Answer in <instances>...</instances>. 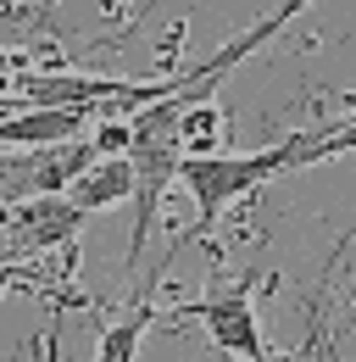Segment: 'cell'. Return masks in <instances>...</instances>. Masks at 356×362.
<instances>
[{
    "mask_svg": "<svg viewBox=\"0 0 356 362\" xmlns=\"http://www.w3.org/2000/svg\"><path fill=\"white\" fill-rule=\"evenodd\" d=\"M295 134L273 139L267 151H218V156H184L178 162V184L195 195V240H206L228 206H239L245 195H256L267 179L295 173Z\"/></svg>",
    "mask_w": 356,
    "mask_h": 362,
    "instance_id": "obj_1",
    "label": "cell"
},
{
    "mask_svg": "<svg viewBox=\"0 0 356 362\" xmlns=\"http://www.w3.org/2000/svg\"><path fill=\"white\" fill-rule=\"evenodd\" d=\"M267 284V273H239V279H212L206 296L184 301L173 317H195L206 329V340L222 357H245V362H267V340H262V317H256V290Z\"/></svg>",
    "mask_w": 356,
    "mask_h": 362,
    "instance_id": "obj_2",
    "label": "cell"
},
{
    "mask_svg": "<svg viewBox=\"0 0 356 362\" xmlns=\"http://www.w3.org/2000/svg\"><path fill=\"white\" fill-rule=\"evenodd\" d=\"M100 162L95 139H61L40 151H0V206L34 201V195H67Z\"/></svg>",
    "mask_w": 356,
    "mask_h": 362,
    "instance_id": "obj_3",
    "label": "cell"
},
{
    "mask_svg": "<svg viewBox=\"0 0 356 362\" xmlns=\"http://www.w3.org/2000/svg\"><path fill=\"white\" fill-rule=\"evenodd\" d=\"M89 218L67 201V195H34V201H17V206H0V228L11 234V257H44L56 245H73L78 228Z\"/></svg>",
    "mask_w": 356,
    "mask_h": 362,
    "instance_id": "obj_4",
    "label": "cell"
},
{
    "mask_svg": "<svg viewBox=\"0 0 356 362\" xmlns=\"http://www.w3.org/2000/svg\"><path fill=\"white\" fill-rule=\"evenodd\" d=\"M307 6H317V0H284L278 11H267L262 23H251V28L239 34V40H228V45H222L218 56H206V62H195V73H201L206 84H222V78H228V73H234V67H239L245 56H256V50H262L267 40H273V34H278V28L290 23V17H301Z\"/></svg>",
    "mask_w": 356,
    "mask_h": 362,
    "instance_id": "obj_5",
    "label": "cell"
},
{
    "mask_svg": "<svg viewBox=\"0 0 356 362\" xmlns=\"http://www.w3.org/2000/svg\"><path fill=\"white\" fill-rule=\"evenodd\" d=\"M67 201H73L84 218L106 212V206H117V201H134V168H129V156H100L84 179L67 189Z\"/></svg>",
    "mask_w": 356,
    "mask_h": 362,
    "instance_id": "obj_6",
    "label": "cell"
},
{
    "mask_svg": "<svg viewBox=\"0 0 356 362\" xmlns=\"http://www.w3.org/2000/svg\"><path fill=\"white\" fill-rule=\"evenodd\" d=\"M150 323H156L150 296H139L134 307H123L117 317H106V323H100V340H95V362H139V346H145Z\"/></svg>",
    "mask_w": 356,
    "mask_h": 362,
    "instance_id": "obj_7",
    "label": "cell"
},
{
    "mask_svg": "<svg viewBox=\"0 0 356 362\" xmlns=\"http://www.w3.org/2000/svg\"><path fill=\"white\" fill-rule=\"evenodd\" d=\"M178 139H184V156H218V139H222L218 100H184L178 106Z\"/></svg>",
    "mask_w": 356,
    "mask_h": 362,
    "instance_id": "obj_8",
    "label": "cell"
},
{
    "mask_svg": "<svg viewBox=\"0 0 356 362\" xmlns=\"http://www.w3.org/2000/svg\"><path fill=\"white\" fill-rule=\"evenodd\" d=\"M356 151V117L345 123H328V129H312V134H295V162L312 168V162H334V156H351Z\"/></svg>",
    "mask_w": 356,
    "mask_h": 362,
    "instance_id": "obj_9",
    "label": "cell"
},
{
    "mask_svg": "<svg viewBox=\"0 0 356 362\" xmlns=\"http://www.w3.org/2000/svg\"><path fill=\"white\" fill-rule=\"evenodd\" d=\"M307 362H340L334 334H328V313H323V290H312L307 301Z\"/></svg>",
    "mask_w": 356,
    "mask_h": 362,
    "instance_id": "obj_10",
    "label": "cell"
},
{
    "mask_svg": "<svg viewBox=\"0 0 356 362\" xmlns=\"http://www.w3.org/2000/svg\"><path fill=\"white\" fill-rule=\"evenodd\" d=\"M28 6H34L40 23H56V6H61V0H28Z\"/></svg>",
    "mask_w": 356,
    "mask_h": 362,
    "instance_id": "obj_11",
    "label": "cell"
},
{
    "mask_svg": "<svg viewBox=\"0 0 356 362\" xmlns=\"http://www.w3.org/2000/svg\"><path fill=\"white\" fill-rule=\"evenodd\" d=\"M267 362H301V357H290V351H267Z\"/></svg>",
    "mask_w": 356,
    "mask_h": 362,
    "instance_id": "obj_12",
    "label": "cell"
},
{
    "mask_svg": "<svg viewBox=\"0 0 356 362\" xmlns=\"http://www.w3.org/2000/svg\"><path fill=\"white\" fill-rule=\"evenodd\" d=\"M351 307H356V290H351Z\"/></svg>",
    "mask_w": 356,
    "mask_h": 362,
    "instance_id": "obj_13",
    "label": "cell"
}]
</instances>
